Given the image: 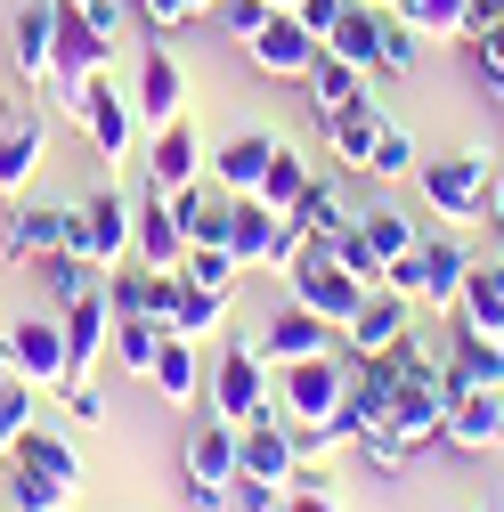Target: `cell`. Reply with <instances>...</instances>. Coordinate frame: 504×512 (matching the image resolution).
Listing matches in <instances>:
<instances>
[{
    "mask_svg": "<svg viewBox=\"0 0 504 512\" xmlns=\"http://www.w3.org/2000/svg\"><path fill=\"white\" fill-rule=\"evenodd\" d=\"M171 342V326L163 317H147V309H122L114 317V342H106V358L122 366V374H155V350Z\"/></svg>",
    "mask_w": 504,
    "mask_h": 512,
    "instance_id": "cell-27",
    "label": "cell"
},
{
    "mask_svg": "<svg viewBox=\"0 0 504 512\" xmlns=\"http://www.w3.org/2000/svg\"><path fill=\"white\" fill-rule=\"evenodd\" d=\"M261 17H269V0H228V33H236V41L261 33Z\"/></svg>",
    "mask_w": 504,
    "mask_h": 512,
    "instance_id": "cell-49",
    "label": "cell"
},
{
    "mask_svg": "<svg viewBox=\"0 0 504 512\" xmlns=\"http://www.w3.org/2000/svg\"><path fill=\"white\" fill-rule=\"evenodd\" d=\"M456 326L504 342V261H472V277H464V293H456Z\"/></svg>",
    "mask_w": 504,
    "mask_h": 512,
    "instance_id": "cell-25",
    "label": "cell"
},
{
    "mask_svg": "<svg viewBox=\"0 0 504 512\" xmlns=\"http://www.w3.org/2000/svg\"><path fill=\"white\" fill-rule=\"evenodd\" d=\"M350 374H358V350H309V358H285L277 366V415L285 423H326L350 407Z\"/></svg>",
    "mask_w": 504,
    "mask_h": 512,
    "instance_id": "cell-2",
    "label": "cell"
},
{
    "mask_svg": "<svg viewBox=\"0 0 504 512\" xmlns=\"http://www.w3.org/2000/svg\"><path fill=\"white\" fill-rule=\"evenodd\" d=\"M179 269L196 277V285H220V293H228V285L244 277V261H236L228 244H187V261H179Z\"/></svg>",
    "mask_w": 504,
    "mask_h": 512,
    "instance_id": "cell-39",
    "label": "cell"
},
{
    "mask_svg": "<svg viewBox=\"0 0 504 512\" xmlns=\"http://www.w3.org/2000/svg\"><path fill=\"white\" fill-rule=\"evenodd\" d=\"M269 155H277V139H269V131H236V139L212 155L220 196H252V187H261V171H269Z\"/></svg>",
    "mask_w": 504,
    "mask_h": 512,
    "instance_id": "cell-26",
    "label": "cell"
},
{
    "mask_svg": "<svg viewBox=\"0 0 504 512\" xmlns=\"http://www.w3.org/2000/svg\"><path fill=\"white\" fill-rule=\"evenodd\" d=\"M285 212H269L261 196H228V252L244 269H269V244H277Z\"/></svg>",
    "mask_w": 504,
    "mask_h": 512,
    "instance_id": "cell-24",
    "label": "cell"
},
{
    "mask_svg": "<svg viewBox=\"0 0 504 512\" xmlns=\"http://www.w3.org/2000/svg\"><path fill=\"white\" fill-rule=\"evenodd\" d=\"M334 342H342V334L326 326V317H309L301 301H285V309L269 317V326L252 334V350H261L269 366H285V358H309V350H334Z\"/></svg>",
    "mask_w": 504,
    "mask_h": 512,
    "instance_id": "cell-19",
    "label": "cell"
},
{
    "mask_svg": "<svg viewBox=\"0 0 504 512\" xmlns=\"http://www.w3.org/2000/svg\"><path fill=\"white\" fill-rule=\"evenodd\" d=\"M57 17H66V9H57V0H33V9L17 17V74L25 82H49V49H57Z\"/></svg>",
    "mask_w": 504,
    "mask_h": 512,
    "instance_id": "cell-32",
    "label": "cell"
},
{
    "mask_svg": "<svg viewBox=\"0 0 504 512\" xmlns=\"http://www.w3.org/2000/svg\"><path fill=\"white\" fill-rule=\"evenodd\" d=\"M74 122H82L90 139H98V155H106V163H122V155H131V139H139V106L122 98L106 74L82 90V114H74Z\"/></svg>",
    "mask_w": 504,
    "mask_h": 512,
    "instance_id": "cell-15",
    "label": "cell"
},
{
    "mask_svg": "<svg viewBox=\"0 0 504 512\" xmlns=\"http://www.w3.org/2000/svg\"><path fill=\"white\" fill-rule=\"evenodd\" d=\"M236 472H244V480L293 488V480H301V439H293V423H285V415L244 423V431H236Z\"/></svg>",
    "mask_w": 504,
    "mask_h": 512,
    "instance_id": "cell-9",
    "label": "cell"
},
{
    "mask_svg": "<svg viewBox=\"0 0 504 512\" xmlns=\"http://www.w3.org/2000/svg\"><path fill=\"white\" fill-rule=\"evenodd\" d=\"M98 277H106V269H98V261H82V252H41V285H49V309L82 301Z\"/></svg>",
    "mask_w": 504,
    "mask_h": 512,
    "instance_id": "cell-36",
    "label": "cell"
},
{
    "mask_svg": "<svg viewBox=\"0 0 504 512\" xmlns=\"http://www.w3.org/2000/svg\"><path fill=\"white\" fill-rule=\"evenodd\" d=\"M488 98H496V106H504V74H488Z\"/></svg>",
    "mask_w": 504,
    "mask_h": 512,
    "instance_id": "cell-51",
    "label": "cell"
},
{
    "mask_svg": "<svg viewBox=\"0 0 504 512\" xmlns=\"http://www.w3.org/2000/svg\"><path fill=\"white\" fill-rule=\"evenodd\" d=\"M131 261H147V269H179L187 261V220H179V204L163 196V187H147V204H139Z\"/></svg>",
    "mask_w": 504,
    "mask_h": 512,
    "instance_id": "cell-17",
    "label": "cell"
},
{
    "mask_svg": "<svg viewBox=\"0 0 504 512\" xmlns=\"http://www.w3.org/2000/svg\"><path fill=\"white\" fill-rule=\"evenodd\" d=\"M415 187H423V204L464 228V220H488V187H496V163L488 147H464V155H439V163H415Z\"/></svg>",
    "mask_w": 504,
    "mask_h": 512,
    "instance_id": "cell-4",
    "label": "cell"
},
{
    "mask_svg": "<svg viewBox=\"0 0 504 512\" xmlns=\"http://www.w3.org/2000/svg\"><path fill=\"white\" fill-rule=\"evenodd\" d=\"M366 293H374V285L342 269V252H326V261H301V269H285V301H301L309 317H326L334 334H342L350 317H358V301H366Z\"/></svg>",
    "mask_w": 504,
    "mask_h": 512,
    "instance_id": "cell-6",
    "label": "cell"
},
{
    "mask_svg": "<svg viewBox=\"0 0 504 512\" xmlns=\"http://www.w3.org/2000/svg\"><path fill=\"white\" fill-rule=\"evenodd\" d=\"M9 252H17V261H41V252H82V212L17 204V212H9ZM82 261H90V252H82Z\"/></svg>",
    "mask_w": 504,
    "mask_h": 512,
    "instance_id": "cell-16",
    "label": "cell"
},
{
    "mask_svg": "<svg viewBox=\"0 0 504 512\" xmlns=\"http://www.w3.org/2000/svg\"><path fill=\"white\" fill-rule=\"evenodd\" d=\"M236 504V480H187V512H228Z\"/></svg>",
    "mask_w": 504,
    "mask_h": 512,
    "instance_id": "cell-45",
    "label": "cell"
},
{
    "mask_svg": "<svg viewBox=\"0 0 504 512\" xmlns=\"http://www.w3.org/2000/svg\"><path fill=\"white\" fill-rule=\"evenodd\" d=\"M212 171V155H204V139H196V122H163V131L147 139V187H163V196H171V187H196Z\"/></svg>",
    "mask_w": 504,
    "mask_h": 512,
    "instance_id": "cell-14",
    "label": "cell"
},
{
    "mask_svg": "<svg viewBox=\"0 0 504 512\" xmlns=\"http://www.w3.org/2000/svg\"><path fill=\"white\" fill-rule=\"evenodd\" d=\"M488 382H504V342L456 326V342L439 350V391H488Z\"/></svg>",
    "mask_w": 504,
    "mask_h": 512,
    "instance_id": "cell-18",
    "label": "cell"
},
{
    "mask_svg": "<svg viewBox=\"0 0 504 512\" xmlns=\"http://www.w3.org/2000/svg\"><path fill=\"white\" fill-rule=\"evenodd\" d=\"M383 131H391V114L374 106V98L326 122V139H334V155H342V171H366V179H374V147H383Z\"/></svg>",
    "mask_w": 504,
    "mask_h": 512,
    "instance_id": "cell-23",
    "label": "cell"
},
{
    "mask_svg": "<svg viewBox=\"0 0 504 512\" xmlns=\"http://www.w3.org/2000/svg\"><path fill=\"white\" fill-rule=\"evenodd\" d=\"M269 9H301V0H269Z\"/></svg>",
    "mask_w": 504,
    "mask_h": 512,
    "instance_id": "cell-53",
    "label": "cell"
},
{
    "mask_svg": "<svg viewBox=\"0 0 504 512\" xmlns=\"http://www.w3.org/2000/svg\"><path fill=\"white\" fill-rule=\"evenodd\" d=\"M220 317H228V293H220V285H196V277L179 269V301H171L163 326L187 334V342H212V334H220Z\"/></svg>",
    "mask_w": 504,
    "mask_h": 512,
    "instance_id": "cell-29",
    "label": "cell"
},
{
    "mask_svg": "<svg viewBox=\"0 0 504 512\" xmlns=\"http://www.w3.org/2000/svg\"><path fill=\"white\" fill-rule=\"evenodd\" d=\"M66 415H74V423H106V399H98V382H90V374L66 382Z\"/></svg>",
    "mask_w": 504,
    "mask_h": 512,
    "instance_id": "cell-44",
    "label": "cell"
},
{
    "mask_svg": "<svg viewBox=\"0 0 504 512\" xmlns=\"http://www.w3.org/2000/svg\"><path fill=\"white\" fill-rule=\"evenodd\" d=\"M57 326H66V366H74V374H98V366H106V342H114V301H106V277H98L82 301L57 309Z\"/></svg>",
    "mask_w": 504,
    "mask_h": 512,
    "instance_id": "cell-10",
    "label": "cell"
},
{
    "mask_svg": "<svg viewBox=\"0 0 504 512\" xmlns=\"http://www.w3.org/2000/svg\"><path fill=\"white\" fill-rule=\"evenodd\" d=\"M488 228H504V171H496V187H488Z\"/></svg>",
    "mask_w": 504,
    "mask_h": 512,
    "instance_id": "cell-50",
    "label": "cell"
},
{
    "mask_svg": "<svg viewBox=\"0 0 504 512\" xmlns=\"http://www.w3.org/2000/svg\"><path fill=\"white\" fill-rule=\"evenodd\" d=\"M131 228H139V204L122 196V187H106V196L82 204V252H90L98 269H122V261H131Z\"/></svg>",
    "mask_w": 504,
    "mask_h": 512,
    "instance_id": "cell-12",
    "label": "cell"
},
{
    "mask_svg": "<svg viewBox=\"0 0 504 512\" xmlns=\"http://www.w3.org/2000/svg\"><path fill=\"white\" fill-rule=\"evenodd\" d=\"M423 41H472V0H407L399 9Z\"/></svg>",
    "mask_w": 504,
    "mask_h": 512,
    "instance_id": "cell-35",
    "label": "cell"
},
{
    "mask_svg": "<svg viewBox=\"0 0 504 512\" xmlns=\"http://www.w3.org/2000/svg\"><path fill=\"white\" fill-rule=\"evenodd\" d=\"M139 17H147V33H171V25L212 17V0H139Z\"/></svg>",
    "mask_w": 504,
    "mask_h": 512,
    "instance_id": "cell-42",
    "label": "cell"
},
{
    "mask_svg": "<svg viewBox=\"0 0 504 512\" xmlns=\"http://www.w3.org/2000/svg\"><path fill=\"white\" fill-rule=\"evenodd\" d=\"M374 9H407V0H374Z\"/></svg>",
    "mask_w": 504,
    "mask_h": 512,
    "instance_id": "cell-52",
    "label": "cell"
},
{
    "mask_svg": "<svg viewBox=\"0 0 504 512\" xmlns=\"http://www.w3.org/2000/svg\"><path fill=\"white\" fill-rule=\"evenodd\" d=\"M301 187H309V163L277 139V155H269V171H261V187H252V196H261L269 212H293V204H301Z\"/></svg>",
    "mask_w": 504,
    "mask_h": 512,
    "instance_id": "cell-38",
    "label": "cell"
},
{
    "mask_svg": "<svg viewBox=\"0 0 504 512\" xmlns=\"http://www.w3.org/2000/svg\"><path fill=\"white\" fill-rule=\"evenodd\" d=\"M204 399H212V415H228V423L244 431V423L277 415V366L252 350V342H228V350L204 366Z\"/></svg>",
    "mask_w": 504,
    "mask_h": 512,
    "instance_id": "cell-3",
    "label": "cell"
},
{
    "mask_svg": "<svg viewBox=\"0 0 504 512\" xmlns=\"http://www.w3.org/2000/svg\"><path fill=\"white\" fill-rule=\"evenodd\" d=\"M318 33H309L293 9H269L261 17V33H252L244 41V57H252V66H261V74H277V82H309V66H318Z\"/></svg>",
    "mask_w": 504,
    "mask_h": 512,
    "instance_id": "cell-7",
    "label": "cell"
},
{
    "mask_svg": "<svg viewBox=\"0 0 504 512\" xmlns=\"http://www.w3.org/2000/svg\"><path fill=\"white\" fill-rule=\"evenodd\" d=\"M66 9H90V0H66Z\"/></svg>",
    "mask_w": 504,
    "mask_h": 512,
    "instance_id": "cell-54",
    "label": "cell"
},
{
    "mask_svg": "<svg viewBox=\"0 0 504 512\" xmlns=\"http://www.w3.org/2000/svg\"><path fill=\"white\" fill-rule=\"evenodd\" d=\"M0 480H9V504L17 512H66L82 496V456H74V439L66 431H25L17 439V456L0 464Z\"/></svg>",
    "mask_w": 504,
    "mask_h": 512,
    "instance_id": "cell-1",
    "label": "cell"
},
{
    "mask_svg": "<svg viewBox=\"0 0 504 512\" xmlns=\"http://www.w3.org/2000/svg\"><path fill=\"white\" fill-rule=\"evenodd\" d=\"M448 439L472 447V456L504 447V382H488V391H448Z\"/></svg>",
    "mask_w": 504,
    "mask_h": 512,
    "instance_id": "cell-20",
    "label": "cell"
},
{
    "mask_svg": "<svg viewBox=\"0 0 504 512\" xmlns=\"http://www.w3.org/2000/svg\"><path fill=\"white\" fill-rule=\"evenodd\" d=\"M415 57H423V33H415L407 17H391V33H383V66H374V74H415Z\"/></svg>",
    "mask_w": 504,
    "mask_h": 512,
    "instance_id": "cell-40",
    "label": "cell"
},
{
    "mask_svg": "<svg viewBox=\"0 0 504 512\" xmlns=\"http://www.w3.org/2000/svg\"><path fill=\"white\" fill-rule=\"evenodd\" d=\"M9 374H25L33 391H66L74 366H66V326L57 317H25V326H9V358H0Z\"/></svg>",
    "mask_w": 504,
    "mask_h": 512,
    "instance_id": "cell-8",
    "label": "cell"
},
{
    "mask_svg": "<svg viewBox=\"0 0 504 512\" xmlns=\"http://www.w3.org/2000/svg\"><path fill=\"white\" fill-rule=\"evenodd\" d=\"M472 66H480V82H488V74H504V17H496L480 41H472Z\"/></svg>",
    "mask_w": 504,
    "mask_h": 512,
    "instance_id": "cell-47",
    "label": "cell"
},
{
    "mask_svg": "<svg viewBox=\"0 0 504 512\" xmlns=\"http://www.w3.org/2000/svg\"><path fill=\"white\" fill-rule=\"evenodd\" d=\"M399 334H415V301H407V293H391V285H374V293L358 301V317L342 326V350H358V358H383Z\"/></svg>",
    "mask_w": 504,
    "mask_h": 512,
    "instance_id": "cell-11",
    "label": "cell"
},
{
    "mask_svg": "<svg viewBox=\"0 0 504 512\" xmlns=\"http://www.w3.org/2000/svg\"><path fill=\"white\" fill-rule=\"evenodd\" d=\"M277 496H285L277 480H244L236 472V512H277Z\"/></svg>",
    "mask_w": 504,
    "mask_h": 512,
    "instance_id": "cell-46",
    "label": "cell"
},
{
    "mask_svg": "<svg viewBox=\"0 0 504 512\" xmlns=\"http://www.w3.org/2000/svg\"><path fill=\"white\" fill-rule=\"evenodd\" d=\"M41 147H49V131H41V122H17V131L0 139V196H25V187H33Z\"/></svg>",
    "mask_w": 504,
    "mask_h": 512,
    "instance_id": "cell-33",
    "label": "cell"
},
{
    "mask_svg": "<svg viewBox=\"0 0 504 512\" xmlns=\"http://www.w3.org/2000/svg\"><path fill=\"white\" fill-rule=\"evenodd\" d=\"M187 480H236V423L228 415H204L187 431Z\"/></svg>",
    "mask_w": 504,
    "mask_h": 512,
    "instance_id": "cell-31",
    "label": "cell"
},
{
    "mask_svg": "<svg viewBox=\"0 0 504 512\" xmlns=\"http://www.w3.org/2000/svg\"><path fill=\"white\" fill-rule=\"evenodd\" d=\"M277 512H342V496H334L326 480H293V488L277 496Z\"/></svg>",
    "mask_w": 504,
    "mask_h": 512,
    "instance_id": "cell-43",
    "label": "cell"
},
{
    "mask_svg": "<svg viewBox=\"0 0 504 512\" xmlns=\"http://www.w3.org/2000/svg\"><path fill=\"white\" fill-rule=\"evenodd\" d=\"M57 9H66V0H57ZM98 74H114V41L82 9H66V17H57V49H49V98L66 106V114H82V90Z\"/></svg>",
    "mask_w": 504,
    "mask_h": 512,
    "instance_id": "cell-5",
    "label": "cell"
},
{
    "mask_svg": "<svg viewBox=\"0 0 504 512\" xmlns=\"http://www.w3.org/2000/svg\"><path fill=\"white\" fill-rule=\"evenodd\" d=\"M131 106H139L147 131H163V122H179V114H187V74H179V57L163 49V33H155V41H147V57H139V90H131Z\"/></svg>",
    "mask_w": 504,
    "mask_h": 512,
    "instance_id": "cell-13",
    "label": "cell"
},
{
    "mask_svg": "<svg viewBox=\"0 0 504 512\" xmlns=\"http://www.w3.org/2000/svg\"><path fill=\"white\" fill-rule=\"evenodd\" d=\"M342 9H350V0H301V9H293V17H301V25H309V33H318V41H326V33H334V17H342Z\"/></svg>",
    "mask_w": 504,
    "mask_h": 512,
    "instance_id": "cell-48",
    "label": "cell"
},
{
    "mask_svg": "<svg viewBox=\"0 0 504 512\" xmlns=\"http://www.w3.org/2000/svg\"><path fill=\"white\" fill-rule=\"evenodd\" d=\"M309 98H318V114H326V122H334V114H350V106H366V66H350V57L318 49V66H309Z\"/></svg>",
    "mask_w": 504,
    "mask_h": 512,
    "instance_id": "cell-28",
    "label": "cell"
},
{
    "mask_svg": "<svg viewBox=\"0 0 504 512\" xmlns=\"http://www.w3.org/2000/svg\"><path fill=\"white\" fill-rule=\"evenodd\" d=\"M33 399H41V391H33L25 374H0V464H9V456H17V439L41 423V415H33Z\"/></svg>",
    "mask_w": 504,
    "mask_h": 512,
    "instance_id": "cell-37",
    "label": "cell"
},
{
    "mask_svg": "<svg viewBox=\"0 0 504 512\" xmlns=\"http://www.w3.org/2000/svg\"><path fill=\"white\" fill-rule=\"evenodd\" d=\"M374 179H415V139L399 131V122L383 131V147H374Z\"/></svg>",
    "mask_w": 504,
    "mask_h": 512,
    "instance_id": "cell-41",
    "label": "cell"
},
{
    "mask_svg": "<svg viewBox=\"0 0 504 512\" xmlns=\"http://www.w3.org/2000/svg\"><path fill=\"white\" fill-rule=\"evenodd\" d=\"M391 17H399V9H374V0H350V9L334 17V33H326V49L374 74V66H383V33H391Z\"/></svg>",
    "mask_w": 504,
    "mask_h": 512,
    "instance_id": "cell-22",
    "label": "cell"
},
{
    "mask_svg": "<svg viewBox=\"0 0 504 512\" xmlns=\"http://www.w3.org/2000/svg\"><path fill=\"white\" fill-rule=\"evenodd\" d=\"M415 261H423L415 309H456V293H464V277H472V252H464L456 236H431V244H415Z\"/></svg>",
    "mask_w": 504,
    "mask_h": 512,
    "instance_id": "cell-21",
    "label": "cell"
},
{
    "mask_svg": "<svg viewBox=\"0 0 504 512\" xmlns=\"http://www.w3.org/2000/svg\"><path fill=\"white\" fill-rule=\"evenodd\" d=\"M147 382H155V391H163L171 407H187V399L204 391V342H187V334H171V342L155 350V374H147Z\"/></svg>",
    "mask_w": 504,
    "mask_h": 512,
    "instance_id": "cell-30",
    "label": "cell"
},
{
    "mask_svg": "<svg viewBox=\"0 0 504 512\" xmlns=\"http://www.w3.org/2000/svg\"><path fill=\"white\" fill-rule=\"evenodd\" d=\"M285 220H293V228H309V236H342L358 212L342 204V187H334V179H309V187H301V204H293Z\"/></svg>",
    "mask_w": 504,
    "mask_h": 512,
    "instance_id": "cell-34",
    "label": "cell"
}]
</instances>
